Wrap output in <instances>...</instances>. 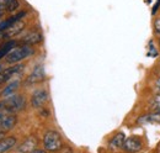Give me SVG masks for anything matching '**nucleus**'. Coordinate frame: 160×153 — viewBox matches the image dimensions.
Segmentation results:
<instances>
[{"instance_id":"obj_4","label":"nucleus","mask_w":160,"mask_h":153,"mask_svg":"<svg viewBox=\"0 0 160 153\" xmlns=\"http://www.w3.org/2000/svg\"><path fill=\"white\" fill-rule=\"evenodd\" d=\"M16 122H17L16 115L0 110V134L4 135L5 132L10 131L16 125Z\"/></svg>"},{"instance_id":"obj_10","label":"nucleus","mask_w":160,"mask_h":153,"mask_svg":"<svg viewBox=\"0 0 160 153\" xmlns=\"http://www.w3.org/2000/svg\"><path fill=\"white\" fill-rule=\"evenodd\" d=\"M25 25H26V23L20 20V21L15 22L14 25H11L9 28H6L4 32H1V36H0V37L7 40V38H11V37H14V36H17V35H20V33L23 31Z\"/></svg>"},{"instance_id":"obj_6","label":"nucleus","mask_w":160,"mask_h":153,"mask_svg":"<svg viewBox=\"0 0 160 153\" xmlns=\"http://www.w3.org/2000/svg\"><path fill=\"white\" fill-rule=\"evenodd\" d=\"M48 101V91L46 89H37L31 95V105L36 109L42 108Z\"/></svg>"},{"instance_id":"obj_3","label":"nucleus","mask_w":160,"mask_h":153,"mask_svg":"<svg viewBox=\"0 0 160 153\" xmlns=\"http://www.w3.org/2000/svg\"><path fill=\"white\" fill-rule=\"evenodd\" d=\"M43 146L46 151L57 152L63 147V140L59 132L57 131H47L43 136Z\"/></svg>"},{"instance_id":"obj_25","label":"nucleus","mask_w":160,"mask_h":153,"mask_svg":"<svg viewBox=\"0 0 160 153\" xmlns=\"http://www.w3.org/2000/svg\"><path fill=\"white\" fill-rule=\"evenodd\" d=\"M64 153H73V152H72V150H70V148H68V150H67Z\"/></svg>"},{"instance_id":"obj_13","label":"nucleus","mask_w":160,"mask_h":153,"mask_svg":"<svg viewBox=\"0 0 160 153\" xmlns=\"http://www.w3.org/2000/svg\"><path fill=\"white\" fill-rule=\"evenodd\" d=\"M124 140H126V136L123 132H118L116 134L111 141L108 142V148L112 150V151H116V150H120L123 147V143H124Z\"/></svg>"},{"instance_id":"obj_7","label":"nucleus","mask_w":160,"mask_h":153,"mask_svg":"<svg viewBox=\"0 0 160 153\" xmlns=\"http://www.w3.org/2000/svg\"><path fill=\"white\" fill-rule=\"evenodd\" d=\"M142 140L139 137H136V136H132V137H128L124 140V143H123V150L128 153H137L142 150Z\"/></svg>"},{"instance_id":"obj_12","label":"nucleus","mask_w":160,"mask_h":153,"mask_svg":"<svg viewBox=\"0 0 160 153\" xmlns=\"http://www.w3.org/2000/svg\"><path fill=\"white\" fill-rule=\"evenodd\" d=\"M26 15H27V11H20L19 14L12 15V16H10L9 19L1 21V22H0V33L4 32L6 28H9V27H10L11 25H14L15 22H17V21H20L21 19H23Z\"/></svg>"},{"instance_id":"obj_21","label":"nucleus","mask_w":160,"mask_h":153,"mask_svg":"<svg viewBox=\"0 0 160 153\" xmlns=\"http://www.w3.org/2000/svg\"><path fill=\"white\" fill-rule=\"evenodd\" d=\"M159 5H160V0H158V1H157V4L154 5V7H153V10H152V14H153V15H155V12H157V10H158V7H159Z\"/></svg>"},{"instance_id":"obj_20","label":"nucleus","mask_w":160,"mask_h":153,"mask_svg":"<svg viewBox=\"0 0 160 153\" xmlns=\"http://www.w3.org/2000/svg\"><path fill=\"white\" fill-rule=\"evenodd\" d=\"M154 28H155V31L160 35V19L155 20V22H154Z\"/></svg>"},{"instance_id":"obj_18","label":"nucleus","mask_w":160,"mask_h":153,"mask_svg":"<svg viewBox=\"0 0 160 153\" xmlns=\"http://www.w3.org/2000/svg\"><path fill=\"white\" fill-rule=\"evenodd\" d=\"M16 43H17V41H15V40H9L5 45H2V46L0 47V59L4 58V57H6V54H7L14 47H16Z\"/></svg>"},{"instance_id":"obj_17","label":"nucleus","mask_w":160,"mask_h":153,"mask_svg":"<svg viewBox=\"0 0 160 153\" xmlns=\"http://www.w3.org/2000/svg\"><path fill=\"white\" fill-rule=\"evenodd\" d=\"M138 122L139 124H160V114L152 113V114L143 115L142 117L138 119Z\"/></svg>"},{"instance_id":"obj_23","label":"nucleus","mask_w":160,"mask_h":153,"mask_svg":"<svg viewBox=\"0 0 160 153\" xmlns=\"http://www.w3.org/2000/svg\"><path fill=\"white\" fill-rule=\"evenodd\" d=\"M2 14H4V9H2V6H1V4H0V17L2 16Z\"/></svg>"},{"instance_id":"obj_9","label":"nucleus","mask_w":160,"mask_h":153,"mask_svg":"<svg viewBox=\"0 0 160 153\" xmlns=\"http://www.w3.org/2000/svg\"><path fill=\"white\" fill-rule=\"evenodd\" d=\"M46 78V74H44V69H43V66H36L33 68V70L31 72V74L27 77L26 79V84L27 85H31V84H37V83H41L43 82Z\"/></svg>"},{"instance_id":"obj_15","label":"nucleus","mask_w":160,"mask_h":153,"mask_svg":"<svg viewBox=\"0 0 160 153\" xmlns=\"http://www.w3.org/2000/svg\"><path fill=\"white\" fill-rule=\"evenodd\" d=\"M16 145V138L14 136L4 137L0 140V153H4L9 150H11Z\"/></svg>"},{"instance_id":"obj_8","label":"nucleus","mask_w":160,"mask_h":153,"mask_svg":"<svg viewBox=\"0 0 160 153\" xmlns=\"http://www.w3.org/2000/svg\"><path fill=\"white\" fill-rule=\"evenodd\" d=\"M42 41V35L40 31H36V30H31V31H27L25 35L21 36L20 38V42L22 45H28V46H32V45H37Z\"/></svg>"},{"instance_id":"obj_16","label":"nucleus","mask_w":160,"mask_h":153,"mask_svg":"<svg viewBox=\"0 0 160 153\" xmlns=\"http://www.w3.org/2000/svg\"><path fill=\"white\" fill-rule=\"evenodd\" d=\"M20 1L19 0H1V6L5 12H15L20 7Z\"/></svg>"},{"instance_id":"obj_11","label":"nucleus","mask_w":160,"mask_h":153,"mask_svg":"<svg viewBox=\"0 0 160 153\" xmlns=\"http://www.w3.org/2000/svg\"><path fill=\"white\" fill-rule=\"evenodd\" d=\"M36 147H37V138L31 136V137H27L25 141H22V143L17 147V152L31 153L33 150H36Z\"/></svg>"},{"instance_id":"obj_2","label":"nucleus","mask_w":160,"mask_h":153,"mask_svg":"<svg viewBox=\"0 0 160 153\" xmlns=\"http://www.w3.org/2000/svg\"><path fill=\"white\" fill-rule=\"evenodd\" d=\"M25 106H26L25 96L21 95V94H16V93L5 98V100L0 101V110L7 111V113H11V114L21 111L22 109H25Z\"/></svg>"},{"instance_id":"obj_22","label":"nucleus","mask_w":160,"mask_h":153,"mask_svg":"<svg viewBox=\"0 0 160 153\" xmlns=\"http://www.w3.org/2000/svg\"><path fill=\"white\" fill-rule=\"evenodd\" d=\"M31 153H47V152H46V150H40V148H36V150H33Z\"/></svg>"},{"instance_id":"obj_5","label":"nucleus","mask_w":160,"mask_h":153,"mask_svg":"<svg viewBox=\"0 0 160 153\" xmlns=\"http://www.w3.org/2000/svg\"><path fill=\"white\" fill-rule=\"evenodd\" d=\"M25 69L23 64H12L9 68H5L4 70L0 72V84H4L6 82H9L10 79H12L15 75L21 74V72Z\"/></svg>"},{"instance_id":"obj_14","label":"nucleus","mask_w":160,"mask_h":153,"mask_svg":"<svg viewBox=\"0 0 160 153\" xmlns=\"http://www.w3.org/2000/svg\"><path fill=\"white\" fill-rule=\"evenodd\" d=\"M20 84H21V80H20V79H14L12 82H10V83H9V84L2 89L1 95H2V96H5V98H7V96H10V95L15 94V93H16V90L19 89Z\"/></svg>"},{"instance_id":"obj_1","label":"nucleus","mask_w":160,"mask_h":153,"mask_svg":"<svg viewBox=\"0 0 160 153\" xmlns=\"http://www.w3.org/2000/svg\"><path fill=\"white\" fill-rule=\"evenodd\" d=\"M33 54H35V49L32 46H28V45L16 46L6 54L5 62L9 64H16L17 62H21V61H23Z\"/></svg>"},{"instance_id":"obj_26","label":"nucleus","mask_w":160,"mask_h":153,"mask_svg":"<svg viewBox=\"0 0 160 153\" xmlns=\"http://www.w3.org/2000/svg\"><path fill=\"white\" fill-rule=\"evenodd\" d=\"M1 138H4V135H2V134H0V140H1Z\"/></svg>"},{"instance_id":"obj_19","label":"nucleus","mask_w":160,"mask_h":153,"mask_svg":"<svg viewBox=\"0 0 160 153\" xmlns=\"http://www.w3.org/2000/svg\"><path fill=\"white\" fill-rule=\"evenodd\" d=\"M152 110L153 113L160 114V94L155 95V98L152 100Z\"/></svg>"},{"instance_id":"obj_24","label":"nucleus","mask_w":160,"mask_h":153,"mask_svg":"<svg viewBox=\"0 0 160 153\" xmlns=\"http://www.w3.org/2000/svg\"><path fill=\"white\" fill-rule=\"evenodd\" d=\"M157 87H158V88L160 89V77L158 78V80H157Z\"/></svg>"}]
</instances>
